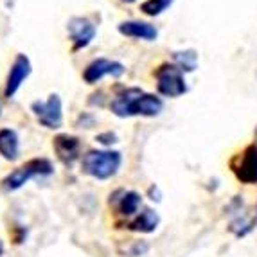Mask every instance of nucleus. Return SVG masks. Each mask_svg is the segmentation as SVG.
Returning a JSON list of instances; mask_svg holds the SVG:
<instances>
[{"instance_id":"nucleus-1","label":"nucleus","mask_w":257,"mask_h":257,"mask_svg":"<svg viewBox=\"0 0 257 257\" xmlns=\"http://www.w3.org/2000/svg\"><path fill=\"white\" fill-rule=\"evenodd\" d=\"M110 110L117 117H157L164 110L162 99L146 94L137 86L120 88L110 101Z\"/></svg>"},{"instance_id":"nucleus-2","label":"nucleus","mask_w":257,"mask_h":257,"mask_svg":"<svg viewBox=\"0 0 257 257\" xmlns=\"http://www.w3.org/2000/svg\"><path fill=\"white\" fill-rule=\"evenodd\" d=\"M120 164L122 155L119 151L92 150L81 159V171L97 180H108L119 173Z\"/></svg>"},{"instance_id":"nucleus-3","label":"nucleus","mask_w":257,"mask_h":257,"mask_svg":"<svg viewBox=\"0 0 257 257\" xmlns=\"http://www.w3.org/2000/svg\"><path fill=\"white\" fill-rule=\"evenodd\" d=\"M54 173V167L49 159H31L26 164H22L15 171H11L4 180H2V187L6 191H18L20 187L27 184L33 178H45Z\"/></svg>"},{"instance_id":"nucleus-4","label":"nucleus","mask_w":257,"mask_h":257,"mask_svg":"<svg viewBox=\"0 0 257 257\" xmlns=\"http://www.w3.org/2000/svg\"><path fill=\"white\" fill-rule=\"evenodd\" d=\"M157 79V90L164 97H180L187 92L184 70L175 63H162L153 72Z\"/></svg>"},{"instance_id":"nucleus-5","label":"nucleus","mask_w":257,"mask_h":257,"mask_svg":"<svg viewBox=\"0 0 257 257\" xmlns=\"http://www.w3.org/2000/svg\"><path fill=\"white\" fill-rule=\"evenodd\" d=\"M31 111L43 128L58 130L63 126V104L58 94H51L47 101H35L31 104Z\"/></svg>"},{"instance_id":"nucleus-6","label":"nucleus","mask_w":257,"mask_h":257,"mask_svg":"<svg viewBox=\"0 0 257 257\" xmlns=\"http://www.w3.org/2000/svg\"><path fill=\"white\" fill-rule=\"evenodd\" d=\"M230 169L241 184H257V144H250L241 153L234 155L230 160Z\"/></svg>"},{"instance_id":"nucleus-7","label":"nucleus","mask_w":257,"mask_h":257,"mask_svg":"<svg viewBox=\"0 0 257 257\" xmlns=\"http://www.w3.org/2000/svg\"><path fill=\"white\" fill-rule=\"evenodd\" d=\"M67 31H69L70 42H72V51L77 52L81 49H86L94 42L97 27L92 20L85 17H74L67 24Z\"/></svg>"},{"instance_id":"nucleus-8","label":"nucleus","mask_w":257,"mask_h":257,"mask_svg":"<svg viewBox=\"0 0 257 257\" xmlns=\"http://www.w3.org/2000/svg\"><path fill=\"white\" fill-rule=\"evenodd\" d=\"M126 72L124 65L119 61L108 60V58H97V60L90 61L86 65V69L83 70V79L88 85H95L103 77L111 76V77H120Z\"/></svg>"},{"instance_id":"nucleus-9","label":"nucleus","mask_w":257,"mask_h":257,"mask_svg":"<svg viewBox=\"0 0 257 257\" xmlns=\"http://www.w3.org/2000/svg\"><path fill=\"white\" fill-rule=\"evenodd\" d=\"M31 60L26 54H17L15 61L11 63V69H9L8 79H6V86H4V95L8 99L15 97L17 92L20 90L22 83L26 81L27 77L31 76Z\"/></svg>"},{"instance_id":"nucleus-10","label":"nucleus","mask_w":257,"mask_h":257,"mask_svg":"<svg viewBox=\"0 0 257 257\" xmlns=\"http://www.w3.org/2000/svg\"><path fill=\"white\" fill-rule=\"evenodd\" d=\"M52 150L65 166H72L81 155V141L69 133H60L52 139Z\"/></svg>"},{"instance_id":"nucleus-11","label":"nucleus","mask_w":257,"mask_h":257,"mask_svg":"<svg viewBox=\"0 0 257 257\" xmlns=\"http://www.w3.org/2000/svg\"><path fill=\"white\" fill-rule=\"evenodd\" d=\"M110 207L122 218H135V214L142 207V198L135 191L119 189L110 196Z\"/></svg>"},{"instance_id":"nucleus-12","label":"nucleus","mask_w":257,"mask_h":257,"mask_svg":"<svg viewBox=\"0 0 257 257\" xmlns=\"http://www.w3.org/2000/svg\"><path fill=\"white\" fill-rule=\"evenodd\" d=\"M117 31H119L122 36H126V38L144 40V42H155V40L159 38L157 27L148 24V22H141V20L120 22Z\"/></svg>"},{"instance_id":"nucleus-13","label":"nucleus","mask_w":257,"mask_h":257,"mask_svg":"<svg viewBox=\"0 0 257 257\" xmlns=\"http://www.w3.org/2000/svg\"><path fill=\"white\" fill-rule=\"evenodd\" d=\"M20 155V137L18 133L11 128L0 130V157L9 162L18 159Z\"/></svg>"},{"instance_id":"nucleus-14","label":"nucleus","mask_w":257,"mask_h":257,"mask_svg":"<svg viewBox=\"0 0 257 257\" xmlns=\"http://www.w3.org/2000/svg\"><path fill=\"white\" fill-rule=\"evenodd\" d=\"M159 223H160V218L155 210L144 209L130 223H124V227L122 228H128V230H133V232H144V234H150V232L157 230Z\"/></svg>"},{"instance_id":"nucleus-15","label":"nucleus","mask_w":257,"mask_h":257,"mask_svg":"<svg viewBox=\"0 0 257 257\" xmlns=\"http://www.w3.org/2000/svg\"><path fill=\"white\" fill-rule=\"evenodd\" d=\"M176 67H180L184 72H193L198 65V54L194 51H182L173 54Z\"/></svg>"},{"instance_id":"nucleus-16","label":"nucleus","mask_w":257,"mask_h":257,"mask_svg":"<svg viewBox=\"0 0 257 257\" xmlns=\"http://www.w3.org/2000/svg\"><path fill=\"white\" fill-rule=\"evenodd\" d=\"M173 2L175 0H146L141 4V11L146 17H159L167 8H171Z\"/></svg>"},{"instance_id":"nucleus-17","label":"nucleus","mask_w":257,"mask_h":257,"mask_svg":"<svg viewBox=\"0 0 257 257\" xmlns=\"http://www.w3.org/2000/svg\"><path fill=\"white\" fill-rule=\"evenodd\" d=\"M148 246L144 241H126V244H124V250H120V253L122 255H128V257H139V255H144V253L148 252Z\"/></svg>"},{"instance_id":"nucleus-18","label":"nucleus","mask_w":257,"mask_h":257,"mask_svg":"<svg viewBox=\"0 0 257 257\" xmlns=\"http://www.w3.org/2000/svg\"><path fill=\"white\" fill-rule=\"evenodd\" d=\"M95 141L104 144V146H111V144H115L117 142V137L111 132H106V133H99L97 137H95Z\"/></svg>"},{"instance_id":"nucleus-19","label":"nucleus","mask_w":257,"mask_h":257,"mask_svg":"<svg viewBox=\"0 0 257 257\" xmlns=\"http://www.w3.org/2000/svg\"><path fill=\"white\" fill-rule=\"evenodd\" d=\"M2 252H4V244H2V241H0V255H2Z\"/></svg>"},{"instance_id":"nucleus-20","label":"nucleus","mask_w":257,"mask_h":257,"mask_svg":"<svg viewBox=\"0 0 257 257\" xmlns=\"http://www.w3.org/2000/svg\"><path fill=\"white\" fill-rule=\"evenodd\" d=\"M120 2H126V4H132V2H135V0H120Z\"/></svg>"},{"instance_id":"nucleus-21","label":"nucleus","mask_w":257,"mask_h":257,"mask_svg":"<svg viewBox=\"0 0 257 257\" xmlns=\"http://www.w3.org/2000/svg\"><path fill=\"white\" fill-rule=\"evenodd\" d=\"M0 115H2V101H0Z\"/></svg>"}]
</instances>
